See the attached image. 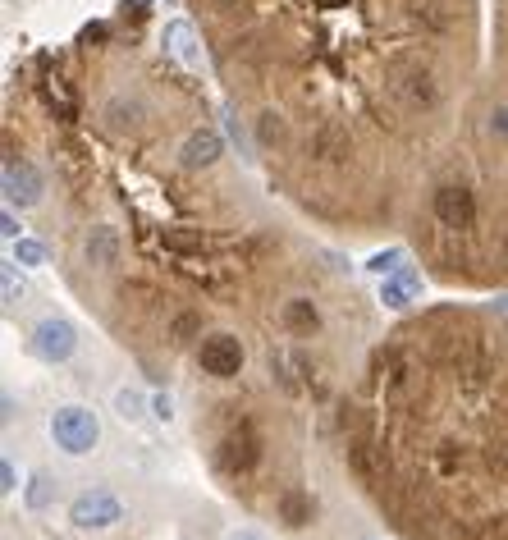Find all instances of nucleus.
Segmentation results:
<instances>
[{
    "instance_id": "1",
    "label": "nucleus",
    "mask_w": 508,
    "mask_h": 540,
    "mask_svg": "<svg viewBox=\"0 0 508 540\" xmlns=\"http://www.w3.org/2000/svg\"><path fill=\"white\" fill-rule=\"evenodd\" d=\"M261 449H266V444H261L257 422H252V417H238L216 444V467L225 476H248L252 467L261 463Z\"/></svg>"
},
{
    "instance_id": "2",
    "label": "nucleus",
    "mask_w": 508,
    "mask_h": 540,
    "mask_svg": "<svg viewBox=\"0 0 508 540\" xmlns=\"http://www.w3.org/2000/svg\"><path fill=\"white\" fill-rule=\"evenodd\" d=\"M51 440H55V449H65V454H74V458L92 454V449H97V440H101L97 412L78 408V403H69V408H55L51 412Z\"/></svg>"
},
{
    "instance_id": "3",
    "label": "nucleus",
    "mask_w": 508,
    "mask_h": 540,
    "mask_svg": "<svg viewBox=\"0 0 508 540\" xmlns=\"http://www.w3.org/2000/svg\"><path fill=\"white\" fill-rule=\"evenodd\" d=\"M69 522L78 531H106L115 522H124V504H119L110 490H83V495L69 504Z\"/></svg>"
},
{
    "instance_id": "4",
    "label": "nucleus",
    "mask_w": 508,
    "mask_h": 540,
    "mask_svg": "<svg viewBox=\"0 0 508 540\" xmlns=\"http://www.w3.org/2000/svg\"><path fill=\"white\" fill-rule=\"evenodd\" d=\"M431 211H435V225L440 229H472L476 225V193L467 184H444L435 188L431 197Z\"/></svg>"
},
{
    "instance_id": "5",
    "label": "nucleus",
    "mask_w": 508,
    "mask_h": 540,
    "mask_svg": "<svg viewBox=\"0 0 508 540\" xmlns=\"http://www.w3.org/2000/svg\"><path fill=\"white\" fill-rule=\"evenodd\" d=\"M243 344H238L234 335H206L202 344H197V367L206 371L211 380H234L238 371H243Z\"/></svg>"
},
{
    "instance_id": "6",
    "label": "nucleus",
    "mask_w": 508,
    "mask_h": 540,
    "mask_svg": "<svg viewBox=\"0 0 508 540\" xmlns=\"http://www.w3.org/2000/svg\"><path fill=\"white\" fill-rule=\"evenodd\" d=\"M78 348V330L65 321V316H46L42 325L33 330V353L42 362H69Z\"/></svg>"
},
{
    "instance_id": "7",
    "label": "nucleus",
    "mask_w": 508,
    "mask_h": 540,
    "mask_svg": "<svg viewBox=\"0 0 508 540\" xmlns=\"http://www.w3.org/2000/svg\"><path fill=\"white\" fill-rule=\"evenodd\" d=\"M307 156L316 165H344L353 156V142H348V129L335 124V119H321L312 133H307Z\"/></svg>"
},
{
    "instance_id": "8",
    "label": "nucleus",
    "mask_w": 508,
    "mask_h": 540,
    "mask_svg": "<svg viewBox=\"0 0 508 540\" xmlns=\"http://www.w3.org/2000/svg\"><path fill=\"white\" fill-rule=\"evenodd\" d=\"M46 193L42 174L33 170V161H19V156H10L5 161V202L10 206H37Z\"/></svg>"
},
{
    "instance_id": "9",
    "label": "nucleus",
    "mask_w": 508,
    "mask_h": 540,
    "mask_svg": "<svg viewBox=\"0 0 508 540\" xmlns=\"http://www.w3.org/2000/svg\"><path fill=\"white\" fill-rule=\"evenodd\" d=\"M161 42H165V51H170L184 69H202V42H197V28L188 19H170V23H165Z\"/></svg>"
},
{
    "instance_id": "10",
    "label": "nucleus",
    "mask_w": 508,
    "mask_h": 540,
    "mask_svg": "<svg viewBox=\"0 0 508 540\" xmlns=\"http://www.w3.org/2000/svg\"><path fill=\"white\" fill-rule=\"evenodd\" d=\"M220 152H225V142H220L216 129H193L184 142V152H179V161H184V170H211L220 161Z\"/></svg>"
},
{
    "instance_id": "11",
    "label": "nucleus",
    "mask_w": 508,
    "mask_h": 540,
    "mask_svg": "<svg viewBox=\"0 0 508 540\" xmlns=\"http://www.w3.org/2000/svg\"><path fill=\"white\" fill-rule=\"evenodd\" d=\"M83 261L92 270H115L119 266V234L110 225H97V229H87L83 238Z\"/></svg>"
},
{
    "instance_id": "12",
    "label": "nucleus",
    "mask_w": 508,
    "mask_h": 540,
    "mask_svg": "<svg viewBox=\"0 0 508 540\" xmlns=\"http://www.w3.org/2000/svg\"><path fill=\"white\" fill-rule=\"evenodd\" d=\"M280 325L289 330V335L307 339V335H316V330H321V312H316L312 298H289V303L280 307Z\"/></svg>"
},
{
    "instance_id": "13",
    "label": "nucleus",
    "mask_w": 508,
    "mask_h": 540,
    "mask_svg": "<svg viewBox=\"0 0 508 540\" xmlns=\"http://www.w3.org/2000/svg\"><path fill=\"white\" fill-rule=\"evenodd\" d=\"M312 513H316V504H312V495L307 490H298V486H289V490H280V499H275V518L284 522V527H307L312 522Z\"/></svg>"
},
{
    "instance_id": "14",
    "label": "nucleus",
    "mask_w": 508,
    "mask_h": 540,
    "mask_svg": "<svg viewBox=\"0 0 508 540\" xmlns=\"http://www.w3.org/2000/svg\"><path fill=\"white\" fill-rule=\"evenodd\" d=\"M417 293H422V275H417L412 266H403L399 275H390V280L380 284V303L385 307H408Z\"/></svg>"
},
{
    "instance_id": "15",
    "label": "nucleus",
    "mask_w": 508,
    "mask_h": 540,
    "mask_svg": "<svg viewBox=\"0 0 508 540\" xmlns=\"http://www.w3.org/2000/svg\"><path fill=\"white\" fill-rule=\"evenodd\" d=\"M252 129H257L261 147H284V142H289V129H284V119L275 115V110H261V115L252 119Z\"/></svg>"
},
{
    "instance_id": "16",
    "label": "nucleus",
    "mask_w": 508,
    "mask_h": 540,
    "mask_svg": "<svg viewBox=\"0 0 508 540\" xmlns=\"http://www.w3.org/2000/svg\"><path fill=\"white\" fill-rule=\"evenodd\" d=\"M197 335H202V316H197V312L174 316V321H170V330H165V339H170V344H179V348H184V344H193Z\"/></svg>"
},
{
    "instance_id": "17",
    "label": "nucleus",
    "mask_w": 508,
    "mask_h": 540,
    "mask_svg": "<svg viewBox=\"0 0 508 540\" xmlns=\"http://www.w3.org/2000/svg\"><path fill=\"white\" fill-rule=\"evenodd\" d=\"M51 499H55V481H51L46 472H37L33 481H28V490H23V504L33 508V513H42V508L51 504Z\"/></svg>"
},
{
    "instance_id": "18",
    "label": "nucleus",
    "mask_w": 508,
    "mask_h": 540,
    "mask_svg": "<svg viewBox=\"0 0 508 540\" xmlns=\"http://www.w3.org/2000/svg\"><path fill=\"white\" fill-rule=\"evenodd\" d=\"M14 261H19V266H42L46 248L42 243H33V238H19V243H14Z\"/></svg>"
},
{
    "instance_id": "19",
    "label": "nucleus",
    "mask_w": 508,
    "mask_h": 540,
    "mask_svg": "<svg viewBox=\"0 0 508 540\" xmlns=\"http://www.w3.org/2000/svg\"><path fill=\"white\" fill-rule=\"evenodd\" d=\"M165 248H170V252H197V248H202V234H184V229H165Z\"/></svg>"
},
{
    "instance_id": "20",
    "label": "nucleus",
    "mask_w": 508,
    "mask_h": 540,
    "mask_svg": "<svg viewBox=\"0 0 508 540\" xmlns=\"http://www.w3.org/2000/svg\"><path fill=\"white\" fill-rule=\"evenodd\" d=\"M0 280H5V303H19V298H23V280H19V275H14V266H0Z\"/></svg>"
},
{
    "instance_id": "21",
    "label": "nucleus",
    "mask_w": 508,
    "mask_h": 540,
    "mask_svg": "<svg viewBox=\"0 0 508 540\" xmlns=\"http://www.w3.org/2000/svg\"><path fill=\"white\" fill-rule=\"evenodd\" d=\"M399 261H403V252L390 248V252H380V257H371V270H376V275H390V270H403Z\"/></svg>"
},
{
    "instance_id": "22",
    "label": "nucleus",
    "mask_w": 508,
    "mask_h": 540,
    "mask_svg": "<svg viewBox=\"0 0 508 540\" xmlns=\"http://www.w3.org/2000/svg\"><path fill=\"white\" fill-rule=\"evenodd\" d=\"M119 417H142V394H133V389H119Z\"/></svg>"
},
{
    "instance_id": "23",
    "label": "nucleus",
    "mask_w": 508,
    "mask_h": 540,
    "mask_svg": "<svg viewBox=\"0 0 508 540\" xmlns=\"http://www.w3.org/2000/svg\"><path fill=\"white\" fill-rule=\"evenodd\" d=\"M490 133H495V138H508V106H495V115H490Z\"/></svg>"
},
{
    "instance_id": "24",
    "label": "nucleus",
    "mask_w": 508,
    "mask_h": 540,
    "mask_svg": "<svg viewBox=\"0 0 508 540\" xmlns=\"http://www.w3.org/2000/svg\"><path fill=\"white\" fill-rule=\"evenodd\" d=\"M152 412H156V417H161V422H170V417H174V403H170V394H156V399H152Z\"/></svg>"
},
{
    "instance_id": "25",
    "label": "nucleus",
    "mask_w": 508,
    "mask_h": 540,
    "mask_svg": "<svg viewBox=\"0 0 508 540\" xmlns=\"http://www.w3.org/2000/svg\"><path fill=\"white\" fill-rule=\"evenodd\" d=\"M0 234L10 238V243H19V220H14L10 211H5V220H0Z\"/></svg>"
},
{
    "instance_id": "26",
    "label": "nucleus",
    "mask_w": 508,
    "mask_h": 540,
    "mask_svg": "<svg viewBox=\"0 0 508 540\" xmlns=\"http://www.w3.org/2000/svg\"><path fill=\"white\" fill-rule=\"evenodd\" d=\"M0 476H5V495H14V490H19V486H14V463H10V458L0 463Z\"/></svg>"
},
{
    "instance_id": "27",
    "label": "nucleus",
    "mask_w": 508,
    "mask_h": 540,
    "mask_svg": "<svg viewBox=\"0 0 508 540\" xmlns=\"http://www.w3.org/2000/svg\"><path fill=\"white\" fill-rule=\"evenodd\" d=\"M206 5H211V10H220V14H229L238 5V0H206Z\"/></svg>"
},
{
    "instance_id": "28",
    "label": "nucleus",
    "mask_w": 508,
    "mask_h": 540,
    "mask_svg": "<svg viewBox=\"0 0 508 540\" xmlns=\"http://www.w3.org/2000/svg\"><path fill=\"white\" fill-rule=\"evenodd\" d=\"M229 540H261V536H257V531H234Z\"/></svg>"
},
{
    "instance_id": "29",
    "label": "nucleus",
    "mask_w": 508,
    "mask_h": 540,
    "mask_svg": "<svg viewBox=\"0 0 508 540\" xmlns=\"http://www.w3.org/2000/svg\"><path fill=\"white\" fill-rule=\"evenodd\" d=\"M129 5H133V10H142V5H147V0H129Z\"/></svg>"
},
{
    "instance_id": "30",
    "label": "nucleus",
    "mask_w": 508,
    "mask_h": 540,
    "mask_svg": "<svg viewBox=\"0 0 508 540\" xmlns=\"http://www.w3.org/2000/svg\"><path fill=\"white\" fill-rule=\"evenodd\" d=\"M504 266H508V234H504Z\"/></svg>"
}]
</instances>
